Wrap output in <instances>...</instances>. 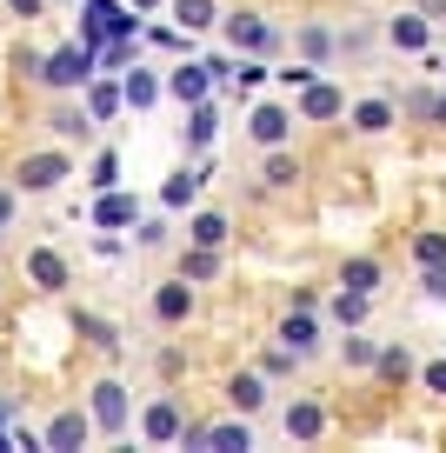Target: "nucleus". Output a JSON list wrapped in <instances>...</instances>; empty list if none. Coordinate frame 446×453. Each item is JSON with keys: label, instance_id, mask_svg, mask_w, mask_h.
<instances>
[{"label": "nucleus", "instance_id": "obj_44", "mask_svg": "<svg viewBox=\"0 0 446 453\" xmlns=\"http://www.w3.org/2000/svg\"><path fill=\"white\" fill-rule=\"evenodd\" d=\"M419 294H427V300H446V267H419Z\"/></svg>", "mask_w": 446, "mask_h": 453}, {"label": "nucleus", "instance_id": "obj_31", "mask_svg": "<svg viewBox=\"0 0 446 453\" xmlns=\"http://www.w3.org/2000/svg\"><path fill=\"white\" fill-rule=\"evenodd\" d=\"M173 7V20H181L187 34H213L220 27V0H167Z\"/></svg>", "mask_w": 446, "mask_h": 453}, {"label": "nucleus", "instance_id": "obj_10", "mask_svg": "<svg viewBox=\"0 0 446 453\" xmlns=\"http://www.w3.org/2000/svg\"><path fill=\"white\" fill-rule=\"evenodd\" d=\"M87 413H94V434H127V420H134V407H127V387H120V380H94V400H87Z\"/></svg>", "mask_w": 446, "mask_h": 453}, {"label": "nucleus", "instance_id": "obj_42", "mask_svg": "<svg viewBox=\"0 0 446 453\" xmlns=\"http://www.w3.org/2000/svg\"><path fill=\"white\" fill-rule=\"evenodd\" d=\"M373 41H380L373 27H347L340 34V54H373Z\"/></svg>", "mask_w": 446, "mask_h": 453}, {"label": "nucleus", "instance_id": "obj_5", "mask_svg": "<svg viewBox=\"0 0 446 453\" xmlns=\"http://www.w3.org/2000/svg\"><path fill=\"white\" fill-rule=\"evenodd\" d=\"M347 127L360 134V141H380V134L400 127V100H387V94H360V100H347Z\"/></svg>", "mask_w": 446, "mask_h": 453}, {"label": "nucleus", "instance_id": "obj_3", "mask_svg": "<svg viewBox=\"0 0 446 453\" xmlns=\"http://www.w3.org/2000/svg\"><path fill=\"white\" fill-rule=\"evenodd\" d=\"M41 87H54V94H81L87 81H94V47H54V54L41 60V73H34Z\"/></svg>", "mask_w": 446, "mask_h": 453}, {"label": "nucleus", "instance_id": "obj_21", "mask_svg": "<svg viewBox=\"0 0 446 453\" xmlns=\"http://www.w3.org/2000/svg\"><path fill=\"white\" fill-rule=\"evenodd\" d=\"M373 373L387 387H406V380H419V360H413V347H406V340H387V347H380V360H373Z\"/></svg>", "mask_w": 446, "mask_h": 453}, {"label": "nucleus", "instance_id": "obj_32", "mask_svg": "<svg viewBox=\"0 0 446 453\" xmlns=\"http://www.w3.org/2000/svg\"><path fill=\"white\" fill-rule=\"evenodd\" d=\"M181 273H187L194 287L220 280V247H194V241H187V254H181Z\"/></svg>", "mask_w": 446, "mask_h": 453}, {"label": "nucleus", "instance_id": "obj_17", "mask_svg": "<svg viewBox=\"0 0 446 453\" xmlns=\"http://www.w3.org/2000/svg\"><path fill=\"white\" fill-rule=\"evenodd\" d=\"M220 141V107H213V100H200V107H187V127H181V147L187 154H207V147Z\"/></svg>", "mask_w": 446, "mask_h": 453}, {"label": "nucleus", "instance_id": "obj_9", "mask_svg": "<svg viewBox=\"0 0 446 453\" xmlns=\"http://www.w3.org/2000/svg\"><path fill=\"white\" fill-rule=\"evenodd\" d=\"M140 434L154 440V447H173V440H187V407H181V394H160L154 407L140 413Z\"/></svg>", "mask_w": 446, "mask_h": 453}, {"label": "nucleus", "instance_id": "obj_51", "mask_svg": "<svg viewBox=\"0 0 446 453\" xmlns=\"http://www.w3.org/2000/svg\"><path fill=\"white\" fill-rule=\"evenodd\" d=\"M0 447H7V426H0Z\"/></svg>", "mask_w": 446, "mask_h": 453}, {"label": "nucleus", "instance_id": "obj_8", "mask_svg": "<svg viewBox=\"0 0 446 453\" xmlns=\"http://www.w3.org/2000/svg\"><path fill=\"white\" fill-rule=\"evenodd\" d=\"M293 54L313 60V67H334L340 60V27L334 20H293Z\"/></svg>", "mask_w": 446, "mask_h": 453}, {"label": "nucleus", "instance_id": "obj_13", "mask_svg": "<svg viewBox=\"0 0 446 453\" xmlns=\"http://www.w3.org/2000/svg\"><path fill=\"white\" fill-rule=\"evenodd\" d=\"M167 100H181V107L213 100V67H207V60H181V67H167Z\"/></svg>", "mask_w": 446, "mask_h": 453}, {"label": "nucleus", "instance_id": "obj_47", "mask_svg": "<svg viewBox=\"0 0 446 453\" xmlns=\"http://www.w3.org/2000/svg\"><path fill=\"white\" fill-rule=\"evenodd\" d=\"M14 220V194H7V187H0V226Z\"/></svg>", "mask_w": 446, "mask_h": 453}, {"label": "nucleus", "instance_id": "obj_19", "mask_svg": "<svg viewBox=\"0 0 446 453\" xmlns=\"http://www.w3.org/2000/svg\"><path fill=\"white\" fill-rule=\"evenodd\" d=\"M87 434H94V413H81V407H67V413H54L47 420V434H41V447H87Z\"/></svg>", "mask_w": 446, "mask_h": 453}, {"label": "nucleus", "instance_id": "obj_23", "mask_svg": "<svg viewBox=\"0 0 446 453\" xmlns=\"http://www.w3.org/2000/svg\"><path fill=\"white\" fill-rule=\"evenodd\" d=\"M200 187H207V167H181V173H167V187H160V207H167V213L194 207Z\"/></svg>", "mask_w": 446, "mask_h": 453}, {"label": "nucleus", "instance_id": "obj_14", "mask_svg": "<svg viewBox=\"0 0 446 453\" xmlns=\"http://www.w3.org/2000/svg\"><path fill=\"white\" fill-rule=\"evenodd\" d=\"M154 320L160 326H187L194 320V280H187V273H173V280L154 287Z\"/></svg>", "mask_w": 446, "mask_h": 453}, {"label": "nucleus", "instance_id": "obj_41", "mask_svg": "<svg viewBox=\"0 0 446 453\" xmlns=\"http://www.w3.org/2000/svg\"><path fill=\"white\" fill-rule=\"evenodd\" d=\"M147 41L167 47V54H187V41H194V34H187V27H147Z\"/></svg>", "mask_w": 446, "mask_h": 453}, {"label": "nucleus", "instance_id": "obj_40", "mask_svg": "<svg viewBox=\"0 0 446 453\" xmlns=\"http://www.w3.org/2000/svg\"><path fill=\"white\" fill-rule=\"evenodd\" d=\"M127 60H134V41H107V47H100V54H94V67H107V73H120V67H127Z\"/></svg>", "mask_w": 446, "mask_h": 453}, {"label": "nucleus", "instance_id": "obj_1", "mask_svg": "<svg viewBox=\"0 0 446 453\" xmlns=\"http://www.w3.org/2000/svg\"><path fill=\"white\" fill-rule=\"evenodd\" d=\"M220 34H227L234 54H253V60H273L280 47H287V34H280L260 7H234V14H220Z\"/></svg>", "mask_w": 446, "mask_h": 453}, {"label": "nucleus", "instance_id": "obj_22", "mask_svg": "<svg viewBox=\"0 0 446 453\" xmlns=\"http://www.w3.org/2000/svg\"><path fill=\"white\" fill-rule=\"evenodd\" d=\"M120 94H127V107H134V113H147V107H160V100H167V73L134 67V73L120 81Z\"/></svg>", "mask_w": 446, "mask_h": 453}, {"label": "nucleus", "instance_id": "obj_18", "mask_svg": "<svg viewBox=\"0 0 446 453\" xmlns=\"http://www.w3.org/2000/svg\"><path fill=\"white\" fill-rule=\"evenodd\" d=\"M280 347H293V354L307 360L313 347H320V320H313V307H287V320H280Z\"/></svg>", "mask_w": 446, "mask_h": 453}, {"label": "nucleus", "instance_id": "obj_29", "mask_svg": "<svg viewBox=\"0 0 446 453\" xmlns=\"http://www.w3.org/2000/svg\"><path fill=\"white\" fill-rule=\"evenodd\" d=\"M27 273H34V287H41V294H60V287H67V260H60L54 247H34V254H27Z\"/></svg>", "mask_w": 446, "mask_h": 453}, {"label": "nucleus", "instance_id": "obj_33", "mask_svg": "<svg viewBox=\"0 0 446 453\" xmlns=\"http://www.w3.org/2000/svg\"><path fill=\"white\" fill-rule=\"evenodd\" d=\"M47 127H54L60 141H87V134H94V113H87V107H54Z\"/></svg>", "mask_w": 446, "mask_h": 453}, {"label": "nucleus", "instance_id": "obj_38", "mask_svg": "<svg viewBox=\"0 0 446 453\" xmlns=\"http://www.w3.org/2000/svg\"><path fill=\"white\" fill-rule=\"evenodd\" d=\"M433 100H440L433 87H406V94H400V113H413V120H427V127H433Z\"/></svg>", "mask_w": 446, "mask_h": 453}, {"label": "nucleus", "instance_id": "obj_27", "mask_svg": "<svg viewBox=\"0 0 446 453\" xmlns=\"http://www.w3.org/2000/svg\"><path fill=\"white\" fill-rule=\"evenodd\" d=\"M373 360H380V340H366L360 326H340V367L373 373Z\"/></svg>", "mask_w": 446, "mask_h": 453}, {"label": "nucleus", "instance_id": "obj_43", "mask_svg": "<svg viewBox=\"0 0 446 453\" xmlns=\"http://www.w3.org/2000/svg\"><path fill=\"white\" fill-rule=\"evenodd\" d=\"M419 387H427L433 400H446V360H427V367H419Z\"/></svg>", "mask_w": 446, "mask_h": 453}, {"label": "nucleus", "instance_id": "obj_48", "mask_svg": "<svg viewBox=\"0 0 446 453\" xmlns=\"http://www.w3.org/2000/svg\"><path fill=\"white\" fill-rule=\"evenodd\" d=\"M419 14H433V20H446V0H419Z\"/></svg>", "mask_w": 446, "mask_h": 453}, {"label": "nucleus", "instance_id": "obj_35", "mask_svg": "<svg viewBox=\"0 0 446 453\" xmlns=\"http://www.w3.org/2000/svg\"><path fill=\"white\" fill-rule=\"evenodd\" d=\"M73 326H81V340H94L100 354H120V334H113V326L100 320V313H81V320H73Z\"/></svg>", "mask_w": 446, "mask_h": 453}, {"label": "nucleus", "instance_id": "obj_16", "mask_svg": "<svg viewBox=\"0 0 446 453\" xmlns=\"http://www.w3.org/2000/svg\"><path fill=\"white\" fill-rule=\"evenodd\" d=\"M300 180H307V160L293 154V147H266V160H260V187H273V194H293Z\"/></svg>", "mask_w": 446, "mask_h": 453}, {"label": "nucleus", "instance_id": "obj_25", "mask_svg": "<svg viewBox=\"0 0 446 453\" xmlns=\"http://www.w3.org/2000/svg\"><path fill=\"white\" fill-rule=\"evenodd\" d=\"M327 313H334V326H366V320H373V294H353V287H334Z\"/></svg>", "mask_w": 446, "mask_h": 453}, {"label": "nucleus", "instance_id": "obj_26", "mask_svg": "<svg viewBox=\"0 0 446 453\" xmlns=\"http://www.w3.org/2000/svg\"><path fill=\"white\" fill-rule=\"evenodd\" d=\"M134 213H140V200L120 194V187H107V194L94 200V226H107V234H113V226H134Z\"/></svg>", "mask_w": 446, "mask_h": 453}, {"label": "nucleus", "instance_id": "obj_4", "mask_svg": "<svg viewBox=\"0 0 446 453\" xmlns=\"http://www.w3.org/2000/svg\"><path fill=\"white\" fill-rule=\"evenodd\" d=\"M293 127H300V113H293L287 100H260V107L247 113V141L260 147V154H266V147H287Z\"/></svg>", "mask_w": 446, "mask_h": 453}, {"label": "nucleus", "instance_id": "obj_37", "mask_svg": "<svg viewBox=\"0 0 446 453\" xmlns=\"http://www.w3.org/2000/svg\"><path fill=\"white\" fill-rule=\"evenodd\" d=\"M87 187H94V194H107V187H120V154H94V167H87Z\"/></svg>", "mask_w": 446, "mask_h": 453}, {"label": "nucleus", "instance_id": "obj_15", "mask_svg": "<svg viewBox=\"0 0 446 453\" xmlns=\"http://www.w3.org/2000/svg\"><path fill=\"white\" fill-rule=\"evenodd\" d=\"M227 413H247V420H260V413H266V373L260 367L227 373Z\"/></svg>", "mask_w": 446, "mask_h": 453}, {"label": "nucleus", "instance_id": "obj_46", "mask_svg": "<svg viewBox=\"0 0 446 453\" xmlns=\"http://www.w3.org/2000/svg\"><path fill=\"white\" fill-rule=\"evenodd\" d=\"M7 7H14L20 20H41V7H47V0H7Z\"/></svg>", "mask_w": 446, "mask_h": 453}, {"label": "nucleus", "instance_id": "obj_7", "mask_svg": "<svg viewBox=\"0 0 446 453\" xmlns=\"http://www.w3.org/2000/svg\"><path fill=\"white\" fill-rule=\"evenodd\" d=\"M187 447H207V453H247L253 447V420L234 413V420H213V426H187Z\"/></svg>", "mask_w": 446, "mask_h": 453}, {"label": "nucleus", "instance_id": "obj_20", "mask_svg": "<svg viewBox=\"0 0 446 453\" xmlns=\"http://www.w3.org/2000/svg\"><path fill=\"white\" fill-rule=\"evenodd\" d=\"M81 7L107 27V41H134V34H140V14L127 7V0H81Z\"/></svg>", "mask_w": 446, "mask_h": 453}, {"label": "nucleus", "instance_id": "obj_34", "mask_svg": "<svg viewBox=\"0 0 446 453\" xmlns=\"http://www.w3.org/2000/svg\"><path fill=\"white\" fill-rule=\"evenodd\" d=\"M413 267H446V226L413 234Z\"/></svg>", "mask_w": 446, "mask_h": 453}, {"label": "nucleus", "instance_id": "obj_49", "mask_svg": "<svg viewBox=\"0 0 446 453\" xmlns=\"http://www.w3.org/2000/svg\"><path fill=\"white\" fill-rule=\"evenodd\" d=\"M433 127H446V87H440V100H433Z\"/></svg>", "mask_w": 446, "mask_h": 453}, {"label": "nucleus", "instance_id": "obj_36", "mask_svg": "<svg viewBox=\"0 0 446 453\" xmlns=\"http://www.w3.org/2000/svg\"><path fill=\"white\" fill-rule=\"evenodd\" d=\"M260 373H266V380H293V373H300V354H293V347H266Z\"/></svg>", "mask_w": 446, "mask_h": 453}, {"label": "nucleus", "instance_id": "obj_6", "mask_svg": "<svg viewBox=\"0 0 446 453\" xmlns=\"http://www.w3.org/2000/svg\"><path fill=\"white\" fill-rule=\"evenodd\" d=\"M433 27H440V20H433V14H419V7H406V14H393L387 27H380V41H387L393 54H427V47H433Z\"/></svg>", "mask_w": 446, "mask_h": 453}, {"label": "nucleus", "instance_id": "obj_11", "mask_svg": "<svg viewBox=\"0 0 446 453\" xmlns=\"http://www.w3.org/2000/svg\"><path fill=\"white\" fill-rule=\"evenodd\" d=\"M280 426H287L293 447H313V440L327 434V407H320L313 394H293V400H287V413H280Z\"/></svg>", "mask_w": 446, "mask_h": 453}, {"label": "nucleus", "instance_id": "obj_50", "mask_svg": "<svg viewBox=\"0 0 446 453\" xmlns=\"http://www.w3.org/2000/svg\"><path fill=\"white\" fill-rule=\"evenodd\" d=\"M127 7H134V14H154V7H160V0H127Z\"/></svg>", "mask_w": 446, "mask_h": 453}, {"label": "nucleus", "instance_id": "obj_12", "mask_svg": "<svg viewBox=\"0 0 446 453\" xmlns=\"http://www.w3.org/2000/svg\"><path fill=\"white\" fill-rule=\"evenodd\" d=\"M67 173H73V160L60 154V147H41V154L20 160V187H27V194H54Z\"/></svg>", "mask_w": 446, "mask_h": 453}, {"label": "nucleus", "instance_id": "obj_2", "mask_svg": "<svg viewBox=\"0 0 446 453\" xmlns=\"http://www.w3.org/2000/svg\"><path fill=\"white\" fill-rule=\"evenodd\" d=\"M293 113H300V127H334V120H347V87L313 73V81L293 94Z\"/></svg>", "mask_w": 446, "mask_h": 453}, {"label": "nucleus", "instance_id": "obj_28", "mask_svg": "<svg viewBox=\"0 0 446 453\" xmlns=\"http://www.w3.org/2000/svg\"><path fill=\"white\" fill-rule=\"evenodd\" d=\"M187 241H194V247H220V254H227V241H234V220H227V213H194V220H187Z\"/></svg>", "mask_w": 446, "mask_h": 453}, {"label": "nucleus", "instance_id": "obj_30", "mask_svg": "<svg viewBox=\"0 0 446 453\" xmlns=\"http://www.w3.org/2000/svg\"><path fill=\"white\" fill-rule=\"evenodd\" d=\"M81 94H87V113H94V127H107L113 113H120V107H127V94H120V81H87V87H81Z\"/></svg>", "mask_w": 446, "mask_h": 453}, {"label": "nucleus", "instance_id": "obj_24", "mask_svg": "<svg viewBox=\"0 0 446 453\" xmlns=\"http://www.w3.org/2000/svg\"><path fill=\"white\" fill-rule=\"evenodd\" d=\"M380 280H387V267H380L373 254H347L340 260V287H353V294H380Z\"/></svg>", "mask_w": 446, "mask_h": 453}, {"label": "nucleus", "instance_id": "obj_39", "mask_svg": "<svg viewBox=\"0 0 446 453\" xmlns=\"http://www.w3.org/2000/svg\"><path fill=\"white\" fill-rule=\"evenodd\" d=\"M313 73H327V67H313V60H300V54H293V67H280L273 81H280V87H293V94H300V87H307Z\"/></svg>", "mask_w": 446, "mask_h": 453}, {"label": "nucleus", "instance_id": "obj_45", "mask_svg": "<svg viewBox=\"0 0 446 453\" xmlns=\"http://www.w3.org/2000/svg\"><path fill=\"white\" fill-rule=\"evenodd\" d=\"M134 241H140V247H167V220H140Z\"/></svg>", "mask_w": 446, "mask_h": 453}]
</instances>
